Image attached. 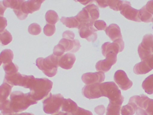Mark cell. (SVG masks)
<instances>
[{
    "mask_svg": "<svg viewBox=\"0 0 153 115\" xmlns=\"http://www.w3.org/2000/svg\"><path fill=\"white\" fill-rule=\"evenodd\" d=\"M36 103L29 93L24 94L21 91H16L12 92L10 96V109L13 114L22 112Z\"/></svg>",
    "mask_w": 153,
    "mask_h": 115,
    "instance_id": "obj_1",
    "label": "cell"
},
{
    "mask_svg": "<svg viewBox=\"0 0 153 115\" xmlns=\"http://www.w3.org/2000/svg\"><path fill=\"white\" fill-rule=\"evenodd\" d=\"M52 86L53 82L47 78H35L33 76L28 86L30 95L33 99L39 100L50 91Z\"/></svg>",
    "mask_w": 153,
    "mask_h": 115,
    "instance_id": "obj_2",
    "label": "cell"
},
{
    "mask_svg": "<svg viewBox=\"0 0 153 115\" xmlns=\"http://www.w3.org/2000/svg\"><path fill=\"white\" fill-rule=\"evenodd\" d=\"M36 64L45 75L52 77L57 74L59 67V57L56 56L53 54L45 59L39 58L37 59Z\"/></svg>",
    "mask_w": 153,
    "mask_h": 115,
    "instance_id": "obj_3",
    "label": "cell"
},
{
    "mask_svg": "<svg viewBox=\"0 0 153 115\" xmlns=\"http://www.w3.org/2000/svg\"><path fill=\"white\" fill-rule=\"evenodd\" d=\"M129 101L136 106L137 115H153V99L144 95L132 97Z\"/></svg>",
    "mask_w": 153,
    "mask_h": 115,
    "instance_id": "obj_4",
    "label": "cell"
},
{
    "mask_svg": "<svg viewBox=\"0 0 153 115\" xmlns=\"http://www.w3.org/2000/svg\"><path fill=\"white\" fill-rule=\"evenodd\" d=\"M13 87L5 82L0 86V110L3 115L14 114L10 109V100L8 99Z\"/></svg>",
    "mask_w": 153,
    "mask_h": 115,
    "instance_id": "obj_5",
    "label": "cell"
},
{
    "mask_svg": "<svg viewBox=\"0 0 153 115\" xmlns=\"http://www.w3.org/2000/svg\"><path fill=\"white\" fill-rule=\"evenodd\" d=\"M32 75H22L19 72H16L11 75L5 74L4 82L12 86H20L28 88Z\"/></svg>",
    "mask_w": 153,
    "mask_h": 115,
    "instance_id": "obj_6",
    "label": "cell"
},
{
    "mask_svg": "<svg viewBox=\"0 0 153 115\" xmlns=\"http://www.w3.org/2000/svg\"><path fill=\"white\" fill-rule=\"evenodd\" d=\"M153 35L147 34L143 38L142 43L138 47V53L141 61L145 60L153 55Z\"/></svg>",
    "mask_w": 153,
    "mask_h": 115,
    "instance_id": "obj_7",
    "label": "cell"
},
{
    "mask_svg": "<svg viewBox=\"0 0 153 115\" xmlns=\"http://www.w3.org/2000/svg\"><path fill=\"white\" fill-rule=\"evenodd\" d=\"M120 11V14L128 20L141 22L139 18V10L133 8L130 2L123 1Z\"/></svg>",
    "mask_w": 153,
    "mask_h": 115,
    "instance_id": "obj_8",
    "label": "cell"
},
{
    "mask_svg": "<svg viewBox=\"0 0 153 115\" xmlns=\"http://www.w3.org/2000/svg\"><path fill=\"white\" fill-rule=\"evenodd\" d=\"M117 54L113 52H109L105 56L106 59L98 61L95 68L98 71L106 72L110 70L111 67L117 62Z\"/></svg>",
    "mask_w": 153,
    "mask_h": 115,
    "instance_id": "obj_9",
    "label": "cell"
},
{
    "mask_svg": "<svg viewBox=\"0 0 153 115\" xmlns=\"http://www.w3.org/2000/svg\"><path fill=\"white\" fill-rule=\"evenodd\" d=\"M125 48V43L122 39L116 40L113 43L106 42L102 46L101 49L102 55L105 57L109 52H113L118 54L123 51Z\"/></svg>",
    "mask_w": 153,
    "mask_h": 115,
    "instance_id": "obj_10",
    "label": "cell"
},
{
    "mask_svg": "<svg viewBox=\"0 0 153 115\" xmlns=\"http://www.w3.org/2000/svg\"><path fill=\"white\" fill-rule=\"evenodd\" d=\"M44 2V0L24 1L22 5L21 12L25 19L27 17L29 14H32L34 12L39 11Z\"/></svg>",
    "mask_w": 153,
    "mask_h": 115,
    "instance_id": "obj_11",
    "label": "cell"
},
{
    "mask_svg": "<svg viewBox=\"0 0 153 115\" xmlns=\"http://www.w3.org/2000/svg\"><path fill=\"white\" fill-rule=\"evenodd\" d=\"M153 55L146 59L137 63L134 68V72L137 75H143L148 73L153 69Z\"/></svg>",
    "mask_w": 153,
    "mask_h": 115,
    "instance_id": "obj_12",
    "label": "cell"
},
{
    "mask_svg": "<svg viewBox=\"0 0 153 115\" xmlns=\"http://www.w3.org/2000/svg\"><path fill=\"white\" fill-rule=\"evenodd\" d=\"M79 33L82 38L86 39L88 42H94L97 38V30L94 24H89L79 28Z\"/></svg>",
    "mask_w": 153,
    "mask_h": 115,
    "instance_id": "obj_13",
    "label": "cell"
},
{
    "mask_svg": "<svg viewBox=\"0 0 153 115\" xmlns=\"http://www.w3.org/2000/svg\"><path fill=\"white\" fill-rule=\"evenodd\" d=\"M114 79L115 82L122 90H128L133 86V82L128 77L126 73L121 70L116 71Z\"/></svg>",
    "mask_w": 153,
    "mask_h": 115,
    "instance_id": "obj_14",
    "label": "cell"
},
{
    "mask_svg": "<svg viewBox=\"0 0 153 115\" xmlns=\"http://www.w3.org/2000/svg\"><path fill=\"white\" fill-rule=\"evenodd\" d=\"M105 76L104 72L102 71L88 72L83 74L82 79L86 84H92L97 82H102L104 81Z\"/></svg>",
    "mask_w": 153,
    "mask_h": 115,
    "instance_id": "obj_15",
    "label": "cell"
},
{
    "mask_svg": "<svg viewBox=\"0 0 153 115\" xmlns=\"http://www.w3.org/2000/svg\"><path fill=\"white\" fill-rule=\"evenodd\" d=\"M76 61V57L72 53H68L59 57V67L64 69H71Z\"/></svg>",
    "mask_w": 153,
    "mask_h": 115,
    "instance_id": "obj_16",
    "label": "cell"
},
{
    "mask_svg": "<svg viewBox=\"0 0 153 115\" xmlns=\"http://www.w3.org/2000/svg\"><path fill=\"white\" fill-rule=\"evenodd\" d=\"M63 46L65 50V52L74 53L77 52L81 47V44L78 40H69L62 38L59 42Z\"/></svg>",
    "mask_w": 153,
    "mask_h": 115,
    "instance_id": "obj_17",
    "label": "cell"
},
{
    "mask_svg": "<svg viewBox=\"0 0 153 115\" xmlns=\"http://www.w3.org/2000/svg\"><path fill=\"white\" fill-rule=\"evenodd\" d=\"M105 31L107 36L112 41L122 39L120 28L117 24L115 23L110 24L108 27H107Z\"/></svg>",
    "mask_w": 153,
    "mask_h": 115,
    "instance_id": "obj_18",
    "label": "cell"
},
{
    "mask_svg": "<svg viewBox=\"0 0 153 115\" xmlns=\"http://www.w3.org/2000/svg\"><path fill=\"white\" fill-rule=\"evenodd\" d=\"M91 20L95 22L100 17V11L98 6L94 4H90L84 7Z\"/></svg>",
    "mask_w": 153,
    "mask_h": 115,
    "instance_id": "obj_19",
    "label": "cell"
},
{
    "mask_svg": "<svg viewBox=\"0 0 153 115\" xmlns=\"http://www.w3.org/2000/svg\"><path fill=\"white\" fill-rule=\"evenodd\" d=\"M13 59V52L11 50H4L0 54V62L4 64L12 62Z\"/></svg>",
    "mask_w": 153,
    "mask_h": 115,
    "instance_id": "obj_20",
    "label": "cell"
},
{
    "mask_svg": "<svg viewBox=\"0 0 153 115\" xmlns=\"http://www.w3.org/2000/svg\"><path fill=\"white\" fill-rule=\"evenodd\" d=\"M61 21L64 25L70 29H72V28L78 29L79 26V23L78 22L75 17H62L61 18Z\"/></svg>",
    "mask_w": 153,
    "mask_h": 115,
    "instance_id": "obj_21",
    "label": "cell"
},
{
    "mask_svg": "<svg viewBox=\"0 0 153 115\" xmlns=\"http://www.w3.org/2000/svg\"><path fill=\"white\" fill-rule=\"evenodd\" d=\"M142 87L147 94L149 95L153 94V74L147 77L144 80Z\"/></svg>",
    "mask_w": 153,
    "mask_h": 115,
    "instance_id": "obj_22",
    "label": "cell"
},
{
    "mask_svg": "<svg viewBox=\"0 0 153 115\" xmlns=\"http://www.w3.org/2000/svg\"><path fill=\"white\" fill-rule=\"evenodd\" d=\"M139 18L141 22L145 23L152 22L153 15L146 10L145 5L139 10Z\"/></svg>",
    "mask_w": 153,
    "mask_h": 115,
    "instance_id": "obj_23",
    "label": "cell"
},
{
    "mask_svg": "<svg viewBox=\"0 0 153 115\" xmlns=\"http://www.w3.org/2000/svg\"><path fill=\"white\" fill-rule=\"evenodd\" d=\"M11 34L6 29L0 32V44L2 46H6L12 41Z\"/></svg>",
    "mask_w": 153,
    "mask_h": 115,
    "instance_id": "obj_24",
    "label": "cell"
},
{
    "mask_svg": "<svg viewBox=\"0 0 153 115\" xmlns=\"http://www.w3.org/2000/svg\"><path fill=\"white\" fill-rule=\"evenodd\" d=\"M45 19L47 23L52 25H54L59 21V18L56 12L49 10L45 14Z\"/></svg>",
    "mask_w": 153,
    "mask_h": 115,
    "instance_id": "obj_25",
    "label": "cell"
},
{
    "mask_svg": "<svg viewBox=\"0 0 153 115\" xmlns=\"http://www.w3.org/2000/svg\"><path fill=\"white\" fill-rule=\"evenodd\" d=\"M136 108L135 104L129 101L128 104L123 107V115H134L136 112Z\"/></svg>",
    "mask_w": 153,
    "mask_h": 115,
    "instance_id": "obj_26",
    "label": "cell"
},
{
    "mask_svg": "<svg viewBox=\"0 0 153 115\" xmlns=\"http://www.w3.org/2000/svg\"><path fill=\"white\" fill-rule=\"evenodd\" d=\"M3 68L5 71V74L7 75L14 74L18 72L19 71V67L13 62L4 64Z\"/></svg>",
    "mask_w": 153,
    "mask_h": 115,
    "instance_id": "obj_27",
    "label": "cell"
},
{
    "mask_svg": "<svg viewBox=\"0 0 153 115\" xmlns=\"http://www.w3.org/2000/svg\"><path fill=\"white\" fill-rule=\"evenodd\" d=\"M122 2H123V1H114V0L106 1L107 6H109L111 9L117 11H120V9Z\"/></svg>",
    "mask_w": 153,
    "mask_h": 115,
    "instance_id": "obj_28",
    "label": "cell"
},
{
    "mask_svg": "<svg viewBox=\"0 0 153 115\" xmlns=\"http://www.w3.org/2000/svg\"><path fill=\"white\" fill-rule=\"evenodd\" d=\"M29 33L32 35H38L41 32V28L40 25L36 23L30 24L28 29Z\"/></svg>",
    "mask_w": 153,
    "mask_h": 115,
    "instance_id": "obj_29",
    "label": "cell"
},
{
    "mask_svg": "<svg viewBox=\"0 0 153 115\" xmlns=\"http://www.w3.org/2000/svg\"><path fill=\"white\" fill-rule=\"evenodd\" d=\"M22 2V1L19 0H5L3 1V4L5 8H11L14 10Z\"/></svg>",
    "mask_w": 153,
    "mask_h": 115,
    "instance_id": "obj_30",
    "label": "cell"
},
{
    "mask_svg": "<svg viewBox=\"0 0 153 115\" xmlns=\"http://www.w3.org/2000/svg\"><path fill=\"white\" fill-rule=\"evenodd\" d=\"M56 32V27L54 25L47 24L44 28V34L48 37L53 36Z\"/></svg>",
    "mask_w": 153,
    "mask_h": 115,
    "instance_id": "obj_31",
    "label": "cell"
},
{
    "mask_svg": "<svg viewBox=\"0 0 153 115\" xmlns=\"http://www.w3.org/2000/svg\"><path fill=\"white\" fill-rule=\"evenodd\" d=\"M65 52V50L63 46L58 44L54 48L53 55L56 57H61Z\"/></svg>",
    "mask_w": 153,
    "mask_h": 115,
    "instance_id": "obj_32",
    "label": "cell"
},
{
    "mask_svg": "<svg viewBox=\"0 0 153 115\" xmlns=\"http://www.w3.org/2000/svg\"><path fill=\"white\" fill-rule=\"evenodd\" d=\"M94 26L97 30H105L107 28V24L103 20H99L94 22Z\"/></svg>",
    "mask_w": 153,
    "mask_h": 115,
    "instance_id": "obj_33",
    "label": "cell"
},
{
    "mask_svg": "<svg viewBox=\"0 0 153 115\" xmlns=\"http://www.w3.org/2000/svg\"><path fill=\"white\" fill-rule=\"evenodd\" d=\"M63 38L69 40H74L75 34L71 31L67 30L64 32L62 34Z\"/></svg>",
    "mask_w": 153,
    "mask_h": 115,
    "instance_id": "obj_34",
    "label": "cell"
},
{
    "mask_svg": "<svg viewBox=\"0 0 153 115\" xmlns=\"http://www.w3.org/2000/svg\"><path fill=\"white\" fill-rule=\"evenodd\" d=\"M7 25V21L6 18L4 17H0V32L5 29Z\"/></svg>",
    "mask_w": 153,
    "mask_h": 115,
    "instance_id": "obj_35",
    "label": "cell"
},
{
    "mask_svg": "<svg viewBox=\"0 0 153 115\" xmlns=\"http://www.w3.org/2000/svg\"><path fill=\"white\" fill-rule=\"evenodd\" d=\"M146 10L150 13V14L153 15V1H150L145 5Z\"/></svg>",
    "mask_w": 153,
    "mask_h": 115,
    "instance_id": "obj_36",
    "label": "cell"
},
{
    "mask_svg": "<svg viewBox=\"0 0 153 115\" xmlns=\"http://www.w3.org/2000/svg\"><path fill=\"white\" fill-rule=\"evenodd\" d=\"M6 8L4 6L3 2H0V17H3L4 14L6 10Z\"/></svg>",
    "mask_w": 153,
    "mask_h": 115,
    "instance_id": "obj_37",
    "label": "cell"
},
{
    "mask_svg": "<svg viewBox=\"0 0 153 115\" xmlns=\"http://www.w3.org/2000/svg\"><path fill=\"white\" fill-rule=\"evenodd\" d=\"M95 2H97V4L101 8H104L108 7L106 3V1H96Z\"/></svg>",
    "mask_w": 153,
    "mask_h": 115,
    "instance_id": "obj_38",
    "label": "cell"
},
{
    "mask_svg": "<svg viewBox=\"0 0 153 115\" xmlns=\"http://www.w3.org/2000/svg\"><path fill=\"white\" fill-rule=\"evenodd\" d=\"M79 2L81 3L82 4L84 5H86L88 4L91 3L93 2L94 1H78Z\"/></svg>",
    "mask_w": 153,
    "mask_h": 115,
    "instance_id": "obj_39",
    "label": "cell"
},
{
    "mask_svg": "<svg viewBox=\"0 0 153 115\" xmlns=\"http://www.w3.org/2000/svg\"><path fill=\"white\" fill-rule=\"evenodd\" d=\"M13 115H30V114L27 113H15Z\"/></svg>",
    "mask_w": 153,
    "mask_h": 115,
    "instance_id": "obj_40",
    "label": "cell"
},
{
    "mask_svg": "<svg viewBox=\"0 0 153 115\" xmlns=\"http://www.w3.org/2000/svg\"><path fill=\"white\" fill-rule=\"evenodd\" d=\"M152 23H153V17L152 20Z\"/></svg>",
    "mask_w": 153,
    "mask_h": 115,
    "instance_id": "obj_41",
    "label": "cell"
},
{
    "mask_svg": "<svg viewBox=\"0 0 153 115\" xmlns=\"http://www.w3.org/2000/svg\"><path fill=\"white\" fill-rule=\"evenodd\" d=\"M1 62H0V66H1Z\"/></svg>",
    "mask_w": 153,
    "mask_h": 115,
    "instance_id": "obj_42",
    "label": "cell"
},
{
    "mask_svg": "<svg viewBox=\"0 0 153 115\" xmlns=\"http://www.w3.org/2000/svg\"><path fill=\"white\" fill-rule=\"evenodd\" d=\"M0 115H1V114H0Z\"/></svg>",
    "mask_w": 153,
    "mask_h": 115,
    "instance_id": "obj_43",
    "label": "cell"
}]
</instances>
